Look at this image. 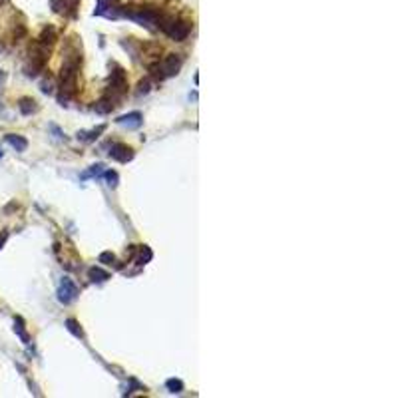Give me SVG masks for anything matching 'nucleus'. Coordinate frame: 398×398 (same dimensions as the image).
<instances>
[{
  "mask_svg": "<svg viewBox=\"0 0 398 398\" xmlns=\"http://www.w3.org/2000/svg\"><path fill=\"white\" fill-rule=\"evenodd\" d=\"M106 130V125H100V128H96V130H90V132H78V139L80 141H94V139H98V136Z\"/></svg>",
  "mask_w": 398,
  "mask_h": 398,
  "instance_id": "obj_14",
  "label": "nucleus"
},
{
  "mask_svg": "<svg viewBox=\"0 0 398 398\" xmlns=\"http://www.w3.org/2000/svg\"><path fill=\"white\" fill-rule=\"evenodd\" d=\"M102 175H104V177H106V181H108V185L112 187V190H114V187H118V181H120V175H118L116 172H112V170H108V172H104Z\"/></svg>",
  "mask_w": 398,
  "mask_h": 398,
  "instance_id": "obj_20",
  "label": "nucleus"
},
{
  "mask_svg": "<svg viewBox=\"0 0 398 398\" xmlns=\"http://www.w3.org/2000/svg\"><path fill=\"white\" fill-rule=\"evenodd\" d=\"M4 139H6V143H8V145H12V148H14L16 152H26V148H28V139H26V138H22V136L8 134Z\"/></svg>",
  "mask_w": 398,
  "mask_h": 398,
  "instance_id": "obj_11",
  "label": "nucleus"
},
{
  "mask_svg": "<svg viewBox=\"0 0 398 398\" xmlns=\"http://www.w3.org/2000/svg\"><path fill=\"white\" fill-rule=\"evenodd\" d=\"M108 154H110L112 159H116V161H120V163H128V161H132L134 156H136V152L130 148V145H125V143H112Z\"/></svg>",
  "mask_w": 398,
  "mask_h": 398,
  "instance_id": "obj_6",
  "label": "nucleus"
},
{
  "mask_svg": "<svg viewBox=\"0 0 398 398\" xmlns=\"http://www.w3.org/2000/svg\"><path fill=\"white\" fill-rule=\"evenodd\" d=\"M181 64H183V58L179 54H170L161 64L157 62V64L152 66V72L156 78L163 80V78H170V76H175L179 70H181Z\"/></svg>",
  "mask_w": 398,
  "mask_h": 398,
  "instance_id": "obj_2",
  "label": "nucleus"
},
{
  "mask_svg": "<svg viewBox=\"0 0 398 398\" xmlns=\"http://www.w3.org/2000/svg\"><path fill=\"white\" fill-rule=\"evenodd\" d=\"M66 329L74 334V337H78V339H84V332H82V327H80V323L76 321V319H68L66 321Z\"/></svg>",
  "mask_w": 398,
  "mask_h": 398,
  "instance_id": "obj_17",
  "label": "nucleus"
},
{
  "mask_svg": "<svg viewBox=\"0 0 398 398\" xmlns=\"http://www.w3.org/2000/svg\"><path fill=\"white\" fill-rule=\"evenodd\" d=\"M80 0H52V10L64 16H74Z\"/></svg>",
  "mask_w": 398,
  "mask_h": 398,
  "instance_id": "obj_8",
  "label": "nucleus"
},
{
  "mask_svg": "<svg viewBox=\"0 0 398 398\" xmlns=\"http://www.w3.org/2000/svg\"><path fill=\"white\" fill-rule=\"evenodd\" d=\"M0 82H2V72H0Z\"/></svg>",
  "mask_w": 398,
  "mask_h": 398,
  "instance_id": "obj_25",
  "label": "nucleus"
},
{
  "mask_svg": "<svg viewBox=\"0 0 398 398\" xmlns=\"http://www.w3.org/2000/svg\"><path fill=\"white\" fill-rule=\"evenodd\" d=\"M2 156H4V154H2V150H0V157H2Z\"/></svg>",
  "mask_w": 398,
  "mask_h": 398,
  "instance_id": "obj_26",
  "label": "nucleus"
},
{
  "mask_svg": "<svg viewBox=\"0 0 398 398\" xmlns=\"http://www.w3.org/2000/svg\"><path fill=\"white\" fill-rule=\"evenodd\" d=\"M125 14H128L132 20H136L138 24L150 28V30L159 26V18H161L156 8H148V6H145V8L139 6V8H134V10H125Z\"/></svg>",
  "mask_w": 398,
  "mask_h": 398,
  "instance_id": "obj_3",
  "label": "nucleus"
},
{
  "mask_svg": "<svg viewBox=\"0 0 398 398\" xmlns=\"http://www.w3.org/2000/svg\"><path fill=\"white\" fill-rule=\"evenodd\" d=\"M42 92H44V94H52V92H54V88H52V82H50V80L42 82Z\"/></svg>",
  "mask_w": 398,
  "mask_h": 398,
  "instance_id": "obj_23",
  "label": "nucleus"
},
{
  "mask_svg": "<svg viewBox=\"0 0 398 398\" xmlns=\"http://www.w3.org/2000/svg\"><path fill=\"white\" fill-rule=\"evenodd\" d=\"M18 110L22 112L24 116H32V114H36L40 110V106H38V102L32 100V98H22L18 102Z\"/></svg>",
  "mask_w": 398,
  "mask_h": 398,
  "instance_id": "obj_9",
  "label": "nucleus"
},
{
  "mask_svg": "<svg viewBox=\"0 0 398 398\" xmlns=\"http://www.w3.org/2000/svg\"><path fill=\"white\" fill-rule=\"evenodd\" d=\"M88 277H90L92 283H106L110 279V273H108V271H104V269H100V267H92L88 271Z\"/></svg>",
  "mask_w": 398,
  "mask_h": 398,
  "instance_id": "obj_13",
  "label": "nucleus"
},
{
  "mask_svg": "<svg viewBox=\"0 0 398 398\" xmlns=\"http://www.w3.org/2000/svg\"><path fill=\"white\" fill-rule=\"evenodd\" d=\"M54 40H56V30H54L52 26H48V28L42 30V34H40V38H38V44H40L42 48L50 50V46L54 44Z\"/></svg>",
  "mask_w": 398,
  "mask_h": 398,
  "instance_id": "obj_10",
  "label": "nucleus"
},
{
  "mask_svg": "<svg viewBox=\"0 0 398 398\" xmlns=\"http://www.w3.org/2000/svg\"><path fill=\"white\" fill-rule=\"evenodd\" d=\"M0 50H2V46H0Z\"/></svg>",
  "mask_w": 398,
  "mask_h": 398,
  "instance_id": "obj_27",
  "label": "nucleus"
},
{
  "mask_svg": "<svg viewBox=\"0 0 398 398\" xmlns=\"http://www.w3.org/2000/svg\"><path fill=\"white\" fill-rule=\"evenodd\" d=\"M167 36H170L172 40L175 42H181L185 40L187 36H190V22H183V20H173V18H159V26Z\"/></svg>",
  "mask_w": 398,
  "mask_h": 398,
  "instance_id": "obj_1",
  "label": "nucleus"
},
{
  "mask_svg": "<svg viewBox=\"0 0 398 398\" xmlns=\"http://www.w3.org/2000/svg\"><path fill=\"white\" fill-rule=\"evenodd\" d=\"M6 239H8V231H2V235H0V249H2V245L6 243Z\"/></svg>",
  "mask_w": 398,
  "mask_h": 398,
  "instance_id": "obj_24",
  "label": "nucleus"
},
{
  "mask_svg": "<svg viewBox=\"0 0 398 398\" xmlns=\"http://www.w3.org/2000/svg\"><path fill=\"white\" fill-rule=\"evenodd\" d=\"M98 16H106V18H120L123 14V6L118 2V0H100L98 8H96Z\"/></svg>",
  "mask_w": 398,
  "mask_h": 398,
  "instance_id": "obj_5",
  "label": "nucleus"
},
{
  "mask_svg": "<svg viewBox=\"0 0 398 398\" xmlns=\"http://www.w3.org/2000/svg\"><path fill=\"white\" fill-rule=\"evenodd\" d=\"M152 257H154L152 249H150V247H141V249H139V257H138V263H139V265H145L148 261H152Z\"/></svg>",
  "mask_w": 398,
  "mask_h": 398,
  "instance_id": "obj_19",
  "label": "nucleus"
},
{
  "mask_svg": "<svg viewBox=\"0 0 398 398\" xmlns=\"http://www.w3.org/2000/svg\"><path fill=\"white\" fill-rule=\"evenodd\" d=\"M152 88H150V80H141L139 82V90H138V94L141 96V94H148Z\"/></svg>",
  "mask_w": 398,
  "mask_h": 398,
  "instance_id": "obj_22",
  "label": "nucleus"
},
{
  "mask_svg": "<svg viewBox=\"0 0 398 398\" xmlns=\"http://www.w3.org/2000/svg\"><path fill=\"white\" fill-rule=\"evenodd\" d=\"M104 173V165L102 163H96V165H92L90 170H86L84 173H80V179H88V177H98V175H102Z\"/></svg>",
  "mask_w": 398,
  "mask_h": 398,
  "instance_id": "obj_16",
  "label": "nucleus"
},
{
  "mask_svg": "<svg viewBox=\"0 0 398 398\" xmlns=\"http://www.w3.org/2000/svg\"><path fill=\"white\" fill-rule=\"evenodd\" d=\"M116 106H118V104H116V102H114V100H112V98L106 94V96H104V98H102V100L96 104V112H98V114H110V112H112Z\"/></svg>",
  "mask_w": 398,
  "mask_h": 398,
  "instance_id": "obj_12",
  "label": "nucleus"
},
{
  "mask_svg": "<svg viewBox=\"0 0 398 398\" xmlns=\"http://www.w3.org/2000/svg\"><path fill=\"white\" fill-rule=\"evenodd\" d=\"M14 332L18 334L20 339H22V343H24V345H28V343H30L28 334H26V330H24V321L20 319V317H16V319H14Z\"/></svg>",
  "mask_w": 398,
  "mask_h": 398,
  "instance_id": "obj_15",
  "label": "nucleus"
},
{
  "mask_svg": "<svg viewBox=\"0 0 398 398\" xmlns=\"http://www.w3.org/2000/svg\"><path fill=\"white\" fill-rule=\"evenodd\" d=\"M100 263H104V265H112V263H116V255L110 253V251H104V253L100 255Z\"/></svg>",
  "mask_w": 398,
  "mask_h": 398,
  "instance_id": "obj_21",
  "label": "nucleus"
},
{
  "mask_svg": "<svg viewBox=\"0 0 398 398\" xmlns=\"http://www.w3.org/2000/svg\"><path fill=\"white\" fill-rule=\"evenodd\" d=\"M78 293H80V291H78L76 283H74L72 279L64 277V279H62V283H60V287H58V301L64 303V305H70L72 301H76Z\"/></svg>",
  "mask_w": 398,
  "mask_h": 398,
  "instance_id": "obj_4",
  "label": "nucleus"
},
{
  "mask_svg": "<svg viewBox=\"0 0 398 398\" xmlns=\"http://www.w3.org/2000/svg\"><path fill=\"white\" fill-rule=\"evenodd\" d=\"M116 123L121 125V128H125V130H138V128H141L143 118H141L139 112H130V114H125V116H120V118L116 120Z\"/></svg>",
  "mask_w": 398,
  "mask_h": 398,
  "instance_id": "obj_7",
  "label": "nucleus"
},
{
  "mask_svg": "<svg viewBox=\"0 0 398 398\" xmlns=\"http://www.w3.org/2000/svg\"><path fill=\"white\" fill-rule=\"evenodd\" d=\"M165 386H167V390H170L172 394H179V392H183V382L179 381V379H170L165 382Z\"/></svg>",
  "mask_w": 398,
  "mask_h": 398,
  "instance_id": "obj_18",
  "label": "nucleus"
}]
</instances>
